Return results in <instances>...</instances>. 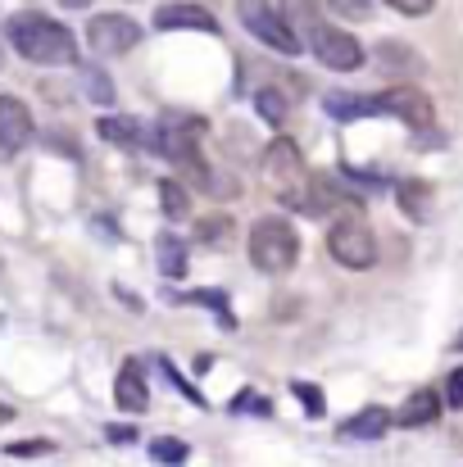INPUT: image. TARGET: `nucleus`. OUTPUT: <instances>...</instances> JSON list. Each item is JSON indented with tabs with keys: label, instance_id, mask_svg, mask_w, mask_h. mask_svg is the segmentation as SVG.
I'll return each mask as SVG.
<instances>
[{
	"label": "nucleus",
	"instance_id": "obj_1",
	"mask_svg": "<svg viewBox=\"0 0 463 467\" xmlns=\"http://www.w3.org/2000/svg\"><path fill=\"white\" fill-rule=\"evenodd\" d=\"M5 36H9V46H14L23 59H32V64H78V41H73V32H68L64 23L46 18V14H32V9L14 14V18L5 23Z\"/></svg>",
	"mask_w": 463,
	"mask_h": 467
},
{
	"label": "nucleus",
	"instance_id": "obj_2",
	"mask_svg": "<svg viewBox=\"0 0 463 467\" xmlns=\"http://www.w3.org/2000/svg\"><path fill=\"white\" fill-rule=\"evenodd\" d=\"M246 254L259 273L278 277V273H291L296 259H300V236L287 218H259L250 227V241H246Z\"/></svg>",
	"mask_w": 463,
	"mask_h": 467
},
{
	"label": "nucleus",
	"instance_id": "obj_3",
	"mask_svg": "<svg viewBox=\"0 0 463 467\" xmlns=\"http://www.w3.org/2000/svg\"><path fill=\"white\" fill-rule=\"evenodd\" d=\"M200 141H205V123H200V119H186V114H163V119H159L154 150H159V155H168L177 168L195 172V177H200V186H209V191H214L209 168H205V159H200Z\"/></svg>",
	"mask_w": 463,
	"mask_h": 467
},
{
	"label": "nucleus",
	"instance_id": "obj_4",
	"mask_svg": "<svg viewBox=\"0 0 463 467\" xmlns=\"http://www.w3.org/2000/svg\"><path fill=\"white\" fill-rule=\"evenodd\" d=\"M327 250H331V259L341 264V268H373L377 264V236H373V227L363 223V218H336L331 227H327Z\"/></svg>",
	"mask_w": 463,
	"mask_h": 467
},
{
	"label": "nucleus",
	"instance_id": "obj_5",
	"mask_svg": "<svg viewBox=\"0 0 463 467\" xmlns=\"http://www.w3.org/2000/svg\"><path fill=\"white\" fill-rule=\"evenodd\" d=\"M237 18L246 23V32H255L268 50H282V55H300V36H296V23L282 18L268 0H237Z\"/></svg>",
	"mask_w": 463,
	"mask_h": 467
},
{
	"label": "nucleus",
	"instance_id": "obj_6",
	"mask_svg": "<svg viewBox=\"0 0 463 467\" xmlns=\"http://www.w3.org/2000/svg\"><path fill=\"white\" fill-rule=\"evenodd\" d=\"M313 32V55H318V64L322 68H331V73H354V68H363V46L350 36V32H341V27H322V23H313L309 27Z\"/></svg>",
	"mask_w": 463,
	"mask_h": 467
},
{
	"label": "nucleus",
	"instance_id": "obj_7",
	"mask_svg": "<svg viewBox=\"0 0 463 467\" xmlns=\"http://www.w3.org/2000/svg\"><path fill=\"white\" fill-rule=\"evenodd\" d=\"M137 41H142V23L128 18V14H96L87 23V46L96 55H105V59L110 55H128Z\"/></svg>",
	"mask_w": 463,
	"mask_h": 467
},
{
	"label": "nucleus",
	"instance_id": "obj_8",
	"mask_svg": "<svg viewBox=\"0 0 463 467\" xmlns=\"http://www.w3.org/2000/svg\"><path fill=\"white\" fill-rule=\"evenodd\" d=\"M373 114H391V119H400L405 128H432L437 105H432V96L418 91V87H391V91L373 96Z\"/></svg>",
	"mask_w": 463,
	"mask_h": 467
},
{
	"label": "nucleus",
	"instance_id": "obj_9",
	"mask_svg": "<svg viewBox=\"0 0 463 467\" xmlns=\"http://www.w3.org/2000/svg\"><path fill=\"white\" fill-rule=\"evenodd\" d=\"M259 168H264V177H268L278 191H296V186L305 182V155H300V146L287 141V137H278V141L264 146Z\"/></svg>",
	"mask_w": 463,
	"mask_h": 467
},
{
	"label": "nucleus",
	"instance_id": "obj_10",
	"mask_svg": "<svg viewBox=\"0 0 463 467\" xmlns=\"http://www.w3.org/2000/svg\"><path fill=\"white\" fill-rule=\"evenodd\" d=\"M154 27L159 32H218V18L205 5H159L154 9Z\"/></svg>",
	"mask_w": 463,
	"mask_h": 467
},
{
	"label": "nucleus",
	"instance_id": "obj_11",
	"mask_svg": "<svg viewBox=\"0 0 463 467\" xmlns=\"http://www.w3.org/2000/svg\"><path fill=\"white\" fill-rule=\"evenodd\" d=\"M32 141V114L18 96H0V150H23Z\"/></svg>",
	"mask_w": 463,
	"mask_h": 467
},
{
	"label": "nucleus",
	"instance_id": "obj_12",
	"mask_svg": "<svg viewBox=\"0 0 463 467\" xmlns=\"http://www.w3.org/2000/svg\"><path fill=\"white\" fill-rule=\"evenodd\" d=\"M96 132H100L110 146H119V150H142V146H151V132L142 128V119H128V114H105V119L96 123Z\"/></svg>",
	"mask_w": 463,
	"mask_h": 467
},
{
	"label": "nucleus",
	"instance_id": "obj_13",
	"mask_svg": "<svg viewBox=\"0 0 463 467\" xmlns=\"http://www.w3.org/2000/svg\"><path fill=\"white\" fill-rule=\"evenodd\" d=\"M114 400H119V409H128V413H146L151 390H146L142 363H123V372H119V381H114Z\"/></svg>",
	"mask_w": 463,
	"mask_h": 467
},
{
	"label": "nucleus",
	"instance_id": "obj_14",
	"mask_svg": "<svg viewBox=\"0 0 463 467\" xmlns=\"http://www.w3.org/2000/svg\"><path fill=\"white\" fill-rule=\"evenodd\" d=\"M441 413V395L437 390H414L400 409H395V427H432Z\"/></svg>",
	"mask_w": 463,
	"mask_h": 467
},
{
	"label": "nucleus",
	"instance_id": "obj_15",
	"mask_svg": "<svg viewBox=\"0 0 463 467\" xmlns=\"http://www.w3.org/2000/svg\"><path fill=\"white\" fill-rule=\"evenodd\" d=\"M395 200H400V209H405L414 223H427V218H432V186H427L423 177L395 182Z\"/></svg>",
	"mask_w": 463,
	"mask_h": 467
},
{
	"label": "nucleus",
	"instance_id": "obj_16",
	"mask_svg": "<svg viewBox=\"0 0 463 467\" xmlns=\"http://www.w3.org/2000/svg\"><path fill=\"white\" fill-rule=\"evenodd\" d=\"M391 422H395V418H391L386 409H377V404H373V409H363V413L345 418V427H341V431H345L350 441H377V436H386V431H391Z\"/></svg>",
	"mask_w": 463,
	"mask_h": 467
},
{
	"label": "nucleus",
	"instance_id": "obj_17",
	"mask_svg": "<svg viewBox=\"0 0 463 467\" xmlns=\"http://www.w3.org/2000/svg\"><path fill=\"white\" fill-rule=\"evenodd\" d=\"M377 64L382 68H405V73H423V55H414L409 46H400V41H382L377 50Z\"/></svg>",
	"mask_w": 463,
	"mask_h": 467
},
{
	"label": "nucleus",
	"instance_id": "obj_18",
	"mask_svg": "<svg viewBox=\"0 0 463 467\" xmlns=\"http://www.w3.org/2000/svg\"><path fill=\"white\" fill-rule=\"evenodd\" d=\"M255 105H259V119L264 123H287V114H291V100H287V91H278V87H259L255 91Z\"/></svg>",
	"mask_w": 463,
	"mask_h": 467
},
{
	"label": "nucleus",
	"instance_id": "obj_19",
	"mask_svg": "<svg viewBox=\"0 0 463 467\" xmlns=\"http://www.w3.org/2000/svg\"><path fill=\"white\" fill-rule=\"evenodd\" d=\"M159 273L163 277H186V245L177 236H159Z\"/></svg>",
	"mask_w": 463,
	"mask_h": 467
},
{
	"label": "nucleus",
	"instance_id": "obj_20",
	"mask_svg": "<svg viewBox=\"0 0 463 467\" xmlns=\"http://www.w3.org/2000/svg\"><path fill=\"white\" fill-rule=\"evenodd\" d=\"M159 204H163L168 218H186V213H191V195H186V186H177L173 177L159 182Z\"/></svg>",
	"mask_w": 463,
	"mask_h": 467
},
{
	"label": "nucleus",
	"instance_id": "obj_21",
	"mask_svg": "<svg viewBox=\"0 0 463 467\" xmlns=\"http://www.w3.org/2000/svg\"><path fill=\"white\" fill-rule=\"evenodd\" d=\"M322 109H327L331 119H363V114H373V100H359V96H327Z\"/></svg>",
	"mask_w": 463,
	"mask_h": 467
},
{
	"label": "nucleus",
	"instance_id": "obj_22",
	"mask_svg": "<svg viewBox=\"0 0 463 467\" xmlns=\"http://www.w3.org/2000/svg\"><path fill=\"white\" fill-rule=\"evenodd\" d=\"M191 450L182 445V441H173V436H159V441H151V459L154 463H182Z\"/></svg>",
	"mask_w": 463,
	"mask_h": 467
},
{
	"label": "nucleus",
	"instance_id": "obj_23",
	"mask_svg": "<svg viewBox=\"0 0 463 467\" xmlns=\"http://www.w3.org/2000/svg\"><path fill=\"white\" fill-rule=\"evenodd\" d=\"M227 232H232V218L227 213H214V218H205V223H195V241H227Z\"/></svg>",
	"mask_w": 463,
	"mask_h": 467
},
{
	"label": "nucleus",
	"instance_id": "obj_24",
	"mask_svg": "<svg viewBox=\"0 0 463 467\" xmlns=\"http://www.w3.org/2000/svg\"><path fill=\"white\" fill-rule=\"evenodd\" d=\"M87 91L96 105H114V82L100 73V68H87Z\"/></svg>",
	"mask_w": 463,
	"mask_h": 467
},
{
	"label": "nucleus",
	"instance_id": "obj_25",
	"mask_svg": "<svg viewBox=\"0 0 463 467\" xmlns=\"http://www.w3.org/2000/svg\"><path fill=\"white\" fill-rule=\"evenodd\" d=\"M331 9L345 14V18H368L373 14V0H331Z\"/></svg>",
	"mask_w": 463,
	"mask_h": 467
},
{
	"label": "nucleus",
	"instance_id": "obj_26",
	"mask_svg": "<svg viewBox=\"0 0 463 467\" xmlns=\"http://www.w3.org/2000/svg\"><path fill=\"white\" fill-rule=\"evenodd\" d=\"M391 9H400V14H409V18H423V14H432L437 9V0H386Z\"/></svg>",
	"mask_w": 463,
	"mask_h": 467
},
{
	"label": "nucleus",
	"instance_id": "obj_27",
	"mask_svg": "<svg viewBox=\"0 0 463 467\" xmlns=\"http://www.w3.org/2000/svg\"><path fill=\"white\" fill-rule=\"evenodd\" d=\"M446 404H450V409H463V368H455V372L446 377Z\"/></svg>",
	"mask_w": 463,
	"mask_h": 467
},
{
	"label": "nucleus",
	"instance_id": "obj_28",
	"mask_svg": "<svg viewBox=\"0 0 463 467\" xmlns=\"http://www.w3.org/2000/svg\"><path fill=\"white\" fill-rule=\"evenodd\" d=\"M296 395H300V404H305V413H313V418L322 413V400H318V390H313V386H305V381H300V386H296Z\"/></svg>",
	"mask_w": 463,
	"mask_h": 467
},
{
	"label": "nucleus",
	"instance_id": "obj_29",
	"mask_svg": "<svg viewBox=\"0 0 463 467\" xmlns=\"http://www.w3.org/2000/svg\"><path fill=\"white\" fill-rule=\"evenodd\" d=\"M5 454H18V459H27V454H50V445H46V441H23V445H9Z\"/></svg>",
	"mask_w": 463,
	"mask_h": 467
},
{
	"label": "nucleus",
	"instance_id": "obj_30",
	"mask_svg": "<svg viewBox=\"0 0 463 467\" xmlns=\"http://www.w3.org/2000/svg\"><path fill=\"white\" fill-rule=\"evenodd\" d=\"M110 441H119V445H128V441H132V427H110Z\"/></svg>",
	"mask_w": 463,
	"mask_h": 467
},
{
	"label": "nucleus",
	"instance_id": "obj_31",
	"mask_svg": "<svg viewBox=\"0 0 463 467\" xmlns=\"http://www.w3.org/2000/svg\"><path fill=\"white\" fill-rule=\"evenodd\" d=\"M59 5H68V9H87L91 0H59Z\"/></svg>",
	"mask_w": 463,
	"mask_h": 467
},
{
	"label": "nucleus",
	"instance_id": "obj_32",
	"mask_svg": "<svg viewBox=\"0 0 463 467\" xmlns=\"http://www.w3.org/2000/svg\"><path fill=\"white\" fill-rule=\"evenodd\" d=\"M9 418H14V409H9V404H0V422H9Z\"/></svg>",
	"mask_w": 463,
	"mask_h": 467
},
{
	"label": "nucleus",
	"instance_id": "obj_33",
	"mask_svg": "<svg viewBox=\"0 0 463 467\" xmlns=\"http://www.w3.org/2000/svg\"><path fill=\"white\" fill-rule=\"evenodd\" d=\"M0 68H5V55H0Z\"/></svg>",
	"mask_w": 463,
	"mask_h": 467
},
{
	"label": "nucleus",
	"instance_id": "obj_34",
	"mask_svg": "<svg viewBox=\"0 0 463 467\" xmlns=\"http://www.w3.org/2000/svg\"><path fill=\"white\" fill-rule=\"evenodd\" d=\"M459 349H463V336H459Z\"/></svg>",
	"mask_w": 463,
	"mask_h": 467
}]
</instances>
